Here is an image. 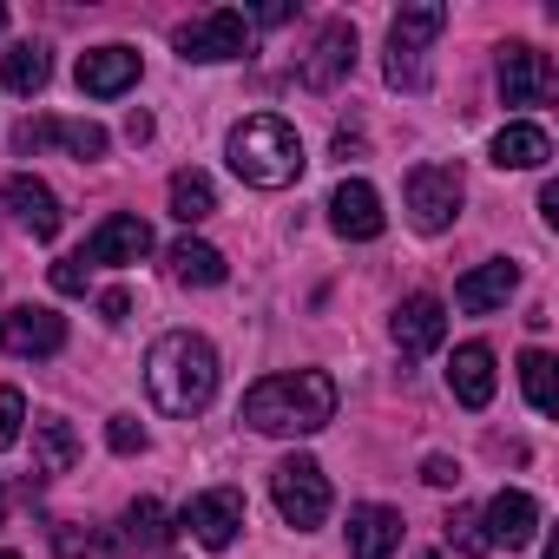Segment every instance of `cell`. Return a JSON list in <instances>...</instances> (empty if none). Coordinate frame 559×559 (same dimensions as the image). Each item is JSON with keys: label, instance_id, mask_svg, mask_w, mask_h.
<instances>
[{"label": "cell", "instance_id": "8", "mask_svg": "<svg viewBox=\"0 0 559 559\" xmlns=\"http://www.w3.org/2000/svg\"><path fill=\"white\" fill-rule=\"evenodd\" d=\"M0 349L21 356V362L60 356V349H67V317H53V310H40V304H27V310H14V317H0Z\"/></svg>", "mask_w": 559, "mask_h": 559}, {"label": "cell", "instance_id": "14", "mask_svg": "<svg viewBox=\"0 0 559 559\" xmlns=\"http://www.w3.org/2000/svg\"><path fill=\"white\" fill-rule=\"evenodd\" d=\"M145 250H152V224H145L139 211H112V217L86 237L80 257H86V263H139Z\"/></svg>", "mask_w": 559, "mask_h": 559}, {"label": "cell", "instance_id": "2", "mask_svg": "<svg viewBox=\"0 0 559 559\" xmlns=\"http://www.w3.org/2000/svg\"><path fill=\"white\" fill-rule=\"evenodd\" d=\"M243 421L257 435H317L336 421V382L323 369H290V376H263L243 395Z\"/></svg>", "mask_w": 559, "mask_h": 559}, {"label": "cell", "instance_id": "17", "mask_svg": "<svg viewBox=\"0 0 559 559\" xmlns=\"http://www.w3.org/2000/svg\"><path fill=\"white\" fill-rule=\"evenodd\" d=\"M126 86H139V53L132 47H93V53H80V93L119 99Z\"/></svg>", "mask_w": 559, "mask_h": 559}, {"label": "cell", "instance_id": "18", "mask_svg": "<svg viewBox=\"0 0 559 559\" xmlns=\"http://www.w3.org/2000/svg\"><path fill=\"white\" fill-rule=\"evenodd\" d=\"M395 546H402V513L395 507H382V500L349 507V552L356 559H389Z\"/></svg>", "mask_w": 559, "mask_h": 559}, {"label": "cell", "instance_id": "11", "mask_svg": "<svg viewBox=\"0 0 559 559\" xmlns=\"http://www.w3.org/2000/svg\"><path fill=\"white\" fill-rule=\"evenodd\" d=\"M330 224H336V237H349V243H369V237H382V198H376V185L369 178H343L336 185V198H330Z\"/></svg>", "mask_w": 559, "mask_h": 559}, {"label": "cell", "instance_id": "7", "mask_svg": "<svg viewBox=\"0 0 559 559\" xmlns=\"http://www.w3.org/2000/svg\"><path fill=\"white\" fill-rule=\"evenodd\" d=\"M178 526H185L198 546L224 552V546L237 539V526H243V493H237V487H211V493H198V500L178 513Z\"/></svg>", "mask_w": 559, "mask_h": 559}, {"label": "cell", "instance_id": "27", "mask_svg": "<svg viewBox=\"0 0 559 559\" xmlns=\"http://www.w3.org/2000/svg\"><path fill=\"white\" fill-rule=\"evenodd\" d=\"M559 362L546 356V349H526L520 356V389H526V402H533V415H552L559 408V376H552Z\"/></svg>", "mask_w": 559, "mask_h": 559}, {"label": "cell", "instance_id": "4", "mask_svg": "<svg viewBox=\"0 0 559 559\" xmlns=\"http://www.w3.org/2000/svg\"><path fill=\"white\" fill-rule=\"evenodd\" d=\"M270 500H276V513H284L297 533H310V526L330 520V474L310 454H290V461H276V474H270Z\"/></svg>", "mask_w": 559, "mask_h": 559}, {"label": "cell", "instance_id": "41", "mask_svg": "<svg viewBox=\"0 0 559 559\" xmlns=\"http://www.w3.org/2000/svg\"><path fill=\"white\" fill-rule=\"evenodd\" d=\"M0 513H8V487H0Z\"/></svg>", "mask_w": 559, "mask_h": 559}, {"label": "cell", "instance_id": "9", "mask_svg": "<svg viewBox=\"0 0 559 559\" xmlns=\"http://www.w3.org/2000/svg\"><path fill=\"white\" fill-rule=\"evenodd\" d=\"M480 526H487V546L520 552V546H533V539H539V500H533V493H520V487H500V493L487 500Z\"/></svg>", "mask_w": 559, "mask_h": 559}, {"label": "cell", "instance_id": "25", "mask_svg": "<svg viewBox=\"0 0 559 559\" xmlns=\"http://www.w3.org/2000/svg\"><path fill=\"white\" fill-rule=\"evenodd\" d=\"M40 145H67L73 158H106V126H93V119H40Z\"/></svg>", "mask_w": 559, "mask_h": 559}, {"label": "cell", "instance_id": "22", "mask_svg": "<svg viewBox=\"0 0 559 559\" xmlns=\"http://www.w3.org/2000/svg\"><path fill=\"white\" fill-rule=\"evenodd\" d=\"M441 27H448V8H441V0H415V8H402V14H395V27H389V53L421 60V47H428Z\"/></svg>", "mask_w": 559, "mask_h": 559}, {"label": "cell", "instance_id": "1", "mask_svg": "<svg viewBox=\"0 0 559 559\" xmlns=\"http://www.w3.org/2000/svg\"><path fill=\"white\" fill-rule=\"evenodd\" d=\"M145 389H152L158 415H178V421L204 415L211 395H217V349L204 336H191V330L158 336L152 356H145Z\"/></svg>", "mask_w": 559, "mask_h": 559}, {"label": "cell", "instance_id": "13", "mask_svg": "<svg viewBox=\"0 0 559 559\" xmlns=\"http://www.w3.org/2000/svg\"><path fill=\"white\" fill-rule=\"evenodd\" d=\"M349 67H356V27H349V21H330V27L317 34L310 60H304V86H310V93H330V86L349 80Z\"/></svg>", "mask_w": 559, "mask_h": 559}, {"label": "cell", "instance_id": "43", "mask_svg": "<svg viewBox=\"0 0 559 559\" xmlns=\"http://www.w3.org/2000/svg\"><path fill=\"white\" fill-rule=\"evenodd\" d=\"M0 559H21V552H0Z\"/></svg>", "mask_w": 559, "mask_h": 559}, {"label": "cell", "instance_id": "39", "mask_svg": "<svg viewBox=\"0 0 559 559\" xmlns=\"http://www.w3.org/2000/svg\"><path fill=\"white\" fill-rule=\"evenodd\" d=\"M336 158L349 165V158H362V139H349V132H336Z\"/></svg>", "mask_w": 559, "mask_h": 559}, {"label": "cell", "instance_id": "36", "mask_svg": "<svg viewBox=\"0 0 559 559\" xmlns=\"http://www.w3.org/2000/svg\"><path fill=\"white\" fill-rule=\"evenodd\" d=\"M250 27H284L290 21V0H270V8H257V14H243Z\"/></svg>", "mask_w": 559, "mask_h": 559}, {"label": "cell", "instance_id": "26", "mask_svg": "<svg viewBox=\"0 0 559 559\" xmlns=\"http://www.w3.org/2000/svg\"><path fill=\"white\" fill-rule=\"evenodd\" d=\"M211 211H217V185L204 171H178L171 178V217L178 224H204Z\"/></svg>", "mask_w": 559, "mask_h": 559}, {"label": "cell", "instance_id": "20", "mask_svg": "<svg viewBox=\"0 0 559 559\" xmlns=\"http://www.w3.org/2000/svg\"><path fill=\"white\" fill-rule=\"evenodd\" d=\"M165 263H171L178 284H198V290H217L224 276H230L224 250H217V243H204V237H178V243L165 250Z\"/></svg>", "mask_w": 559, "mask_h": 559}, {"label": "cell", "instance_id": "31", "mask_svg": "<svg viewBox=\"0 0 559 559\" xmlns=\"http://www.w3.org/2000/svg\"><path fill=\"white\" fill-rule=\"evenodd\" d=\"M106 441H112V454H145V428L132 415H112L106 421Z\"/></svg>", "mask_w": 559, "mask_h": 559}, {"label": "cell", "instance_id": "12", "mask_svg": "<svg viewBox=\"0 0 559 559\" xmlns=\"http://www.w3.org/2000/svg\"><path fill=\"white\" fill-rule=\"evenodd\" d=\"M0 198L14 204V217H21V230L27 237H40V243H53L60 237V224H67V211H60V198L40 185V178H27V171H14L8 185H0Z\"/></svg>", "mask_w": 559, "mask_h": 559}, {"label": "cell", "instance_id": "35", "mask_svg": "<svg viewBox=\"0 0 559 559\" xmlns=\"http://www.w3.org/2000/svg\"><path fill=\"white\" fill-rule=\"evenodd\" d=\"M421 480H428V487H454V480H461V461H448V454H428V461H421Z\"/></svg>", "mask_w": 559, "mask_h": 559}, {"label": "cell", "instance_id": "40", "mask_svg": "<svg viewBox=\"0 0 559 559\" xmlns=\"http://www.w3.org/2000/svg\"><path fill=\"white\" fill-rule=\"evenodd\" d=\"M539 211H546V224H559V185H546V191H539Z\"/></svg>", "mask_w": 559, "mask_h": 559}, {"label": "cell", "instance_id": "28", "mask_svg": "<svg viewBox=\"0 0 559 559\" xmlns=\"http://www.w3.org/2000/svg\"><path fill=\"white\" fill-rule=\"evenodd\" d=\"M165 539H171V526H165V507H158V500H132V507H126V533H119V546L158 552Z\"/></svg>", "mask_w": 559, "mask_h": 559}, {"label": "cell", "instance_id": "44", "mask_svg": "<svg viewBox=\"0 0 559 559\" xmlns=\"http://www.w3.org/2000/svg\"><path fill=\"white\" fill-rule=\"evenodd\" d=\"M421 559H441V552H421Z\"/></svg>", "mask_w": 559, "mask_h": 559}, {"label": "cell", "instance_id": "16", "mask_svg": "<svg viewBox=\"0 0 559 559\" xmlns=\"http://www.w3.org/2000/svg\"><path fill=\"white\" fill-rule=\"evenodd\" d=\"M520 290V270L507 263V257H493V263H480V270H467L461 284H454V304L467 310V317H487V310H507V297Z\"/></svg>", "mask_w": 559, "mask_h": 559}, {"label": "cell", "instance_id": "15", "mask_svg": "<svg viewBox=\"0 0 559 559\" xmlns=\"http://www.w3.org/2000/svg\"><path fill=\"white\" fill-rule=\"evenodd\" d=\"M395 349L402 356H428V349H441V336H448V304L441 297H402V310H395Z\"/></svg>", "mask_w": 559, "mask_h": 559}, {"label": "cell", "instance_id": "38", "mask_svg": "<svg viewBox=\"0 0 559 559\" xmlns=\"http://www.w3.org/2000/svg\"><path fill=\"white\" fill-rule=\"evenodd\" d=\"M126 139L145 145V139H152V112H132V119H126Z\"/></svg>", "mask_w": 559, "mask_h": 559}, {"label": "cell", "instance_id": "5", "mask_svg": "<svg viewBox=\"0 0 559 559\" xmlns=\"http://www.w3.org/2000/svg\"><path fill=\"white\" fill-rule=\"evenodd\" d=\"M402 198H408V224H415L421 237H441V230L461 217L467 185H461V171H454V165H415V171H408V185H402Z\"/></svg>", "mask_w": 559, "mask_h": 559}, {"label": "cell", "instance_id": "19", "mask_svg": "<svg viewBox=\"0 0 559 559\" xmlns=\"http://www.w3.org/2000/svg\"><path fill=\"white\" fill-rule=\"evenodd\" d=\"M448 389L461 408H487L493 402V349L487 343H461L454 362H448Z\"/></svg>", "mask_w": 559, "mask_h": 559}, {"label": "cell", "instance_id": "34", "mask_svg": "<svg viewBox=\"0 0 559 559\" xmlns=\"http://www.w3.org/2000/svg\"><path fill=\"white\" fill-rule=\"evenodd\" d=\"M53 546H60V559H86V552H93V546H99V539H93V533H80V526H67V520H60V526H53Z\"/></svg>", "mask_w": 559, "mask_h": 559}, {"label": "cell", "instance_id": "6", "mask_svg": "<svg viewBox=\"0 0 559 559\" xmlns=\"http://www.w3.org/2000/svg\"><path fill=\"white\" fill-rule=\"evenodd\" d=\"M171 47H178L185 60H204V67H217V60H243V53H250V21H243L237 8H211V14L185 21V27L171 34Z\"/></svg>", "mask_w": 559, "mask_h": 559}, {"label": "cell", "instance_id": "29", "mask_svg": "<svg viewBox=\"0 0 559 559\" xmlns=\"http://www.w3.org/2000/svg\"><path fill=\"white\" fill-rule=\"evenodd\" d=\"M441 533H448V546H454L461 559H480V552H493V546H487V526H480V513H474V507H454V513L441 520Z\"/></svg>", "mask_w": 559, "mask_h": 559}, {"label": "cell", "instance_id": "3", "mask_svg": "<svg viewBox=\"0 0 559 559\" xmlns=\"http://www.w3.org/2000/svg\"><path fill=\"white\" fill-rule=\"evenodd\" d=\"M224 152H230V171L243 185H257V191H284V185L304 178V139H297L290 119H276V112L243 119Z\"/></svg>", "mask_w": 559, "mask_h": 559}, {"label": "cell", "instance_id": "23", "mask_svg": "<svg viewBox=\"0 0 559 559\" xmlns=\"http://www.w3.org/2000/svg\"><path fill=\"white\" fill-rule=\"evenodd\" d=\"M546 158H552V139H546L539 126L520 119V126L493 132V165H500V171H539Z\"/></svg>", "mask_w": 559, "mask_h": 559}, {"label": "cell", "instance_id": "42", "mask_svg": "<svg viewBox=\"0 0 559 559\" xmlns=\"http://www.w3.org/2000/svg\"><path fill=\"white\" fill-rule=\"evenodd\" d=\"M0 27H8V8H0Z\"/></svg>", "mask_w": 559, "mask_h": 559}, {"label": "cell", "instance_id": "37", "mask_svg": "<svg viewBox=\"0 0 559 559\" xmlns=\"http://www.w3.org/2000/svg\"><path fill=\"white\" fill-rule=\"evenodd\" d=\"M126 310H132L126 290H106V297H99V317H106V323H126Z\"/></svg>", "mask_w": 559, "mask_h": 559}, {"label": "cell", "instance_id": "10", "mask_svg": "<svg viewBox=\"0 0 559 559\" xmlns=\"http://www.w3.org/2000/svg\"><path fill=\"white\" fill-rule=\"evenodd\" d=\"M546 93H552L546 53L526 47V40H507V47H500V99H507V106H539Z\"/></svg>", "mask_w": 559, "mask_h": 559}, {"label": "cell", "instance_id": "21", "mask_svg": "<svg viewBox=\"0 0 559 559\" xmlns=\"http://www.w3.org/2000/svg\"><path fill=\"white\" fill-rule=\"evenodd\" d=\"M73 461H80V435H73V421L40 415V421H34V474H40V480H60V474H73Z\"/></svg>", "mask_w": 559, "mask_h": 559}, {"label": "cell", "instance_id": "30", "mask_svg": "<svg viewBox=\"0 0 559 559\" xmlns=\"http://www.w3.org/2000/svg\"><path fill=\"white\" fill-rule=\"evenodd\" d=\"M21 421H27L21 389H0V448H14V441H21Z\"/></svg>", "mask_w": 559, "mask_h": 559}, {"label": "cell", "instance_id": "33", "mask_svg": "<svg viewBox=\"0 0 559 559\" xmlns=\"http://www.w3.org/2000/svg\"><path fill=\"white\" fill-rule=\"evenodd\" d=\"M389 86L421 93V86H428V67H421V60H408V53H389Z\"/></svg>", "mask_w": 559, "mask_h": 559}, {"label": "cell", "instance_id": "24", "mask_svg": "<svg viewBox=\"0 0 559 559\" xmlns=\"http://www.w3.org/2000/svg\"><path fill=\"white\" fill-rule=\"evenodd\" d=\"M0 80H8V93H21V99H34L47 80H53V53L40 47V40H21L8 60H0Z\"/></svg>", "mask_w": 559, "mask_h": 559}, {"label": "cell", "instance_id": "32", "mask_svg": "<svg viewBox=\"0 0 559 559\" xmlns=\"http://www.w3.org/2000/svg\"><path fill=\"white\" fill-rule=\"evenodd\" d=\"M86 270H93L86 257H60V263H53V290H60V297H86Z\"/></svg>", "mask_w": 559, "mask_h": 559}]
</instances>
